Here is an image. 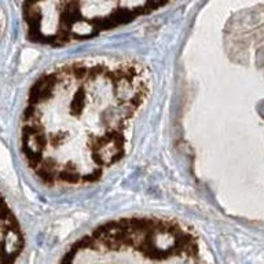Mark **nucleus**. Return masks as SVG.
Returning <instances> with one entry per match:
<instances>
[{
  "label": "nucleus",
  "mask_w": 264,
  "mask_h": 264,
  "mask_svg": "<svg viewBox=\"0 0 264 264\" xmlns=\"http://www.w3.org/2000/svg\"><path fill=\"white\" fill-rule=\"evenodd\" d=\"M150 91L143 65L84 59L34 83L21 116V151L50 186H84L121 160L129 129Z\"/></svg>",
  "instance_id": "1"
}]
</instances>
